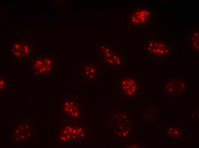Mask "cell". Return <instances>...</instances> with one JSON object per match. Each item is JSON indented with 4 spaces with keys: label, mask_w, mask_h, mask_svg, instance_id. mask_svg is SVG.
<instances>
[{
    "label": "cell",
    "mask_w": 199,
    "mask_h": 148,
    "mask_svg": "<svg viewBox=\"0 0 199 148\" xmlns=\"http://www.w3.org/2000/svg\"><path fill=\"white\" fill-rule=\"evenodd\" d=\"M150 16V13L147 9H140L131 15L130 20L132 23L142 24L148 21Z\"/></svg>",
    "instance_id": "6da1fadb"
}]
</instances>
